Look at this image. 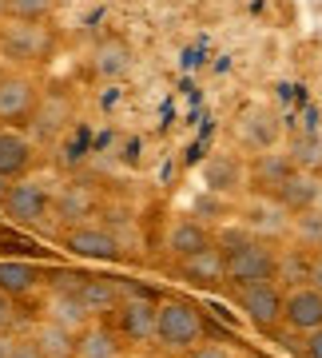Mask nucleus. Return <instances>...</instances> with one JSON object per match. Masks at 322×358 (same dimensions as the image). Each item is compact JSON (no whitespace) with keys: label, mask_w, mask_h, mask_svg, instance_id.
I'll return each mask as SVG.
<instances>
[{"label":"nucleus","mask_w":322,"mask_h":358,"mask_svg":"<svg viewBox=\"0 0 322 358\" xmlns=\"http://www.w3.org/2000/svg\"><path fill=\"white\" fill-rule=\"evenodd\" d=\"M32 343L44 358H72V346H76V334H68L64 327H56V322H40L36 331H32Z\"/></svg>","instance_id":"obj_25"},{"label":"nucleus","mask_w":322,"mask_h":358,"mask_svg":"<svg viewBox=\"0 0 322 358\" xmlns=\"http://www.w3.org/2000/svg\"><path fill=\"white\" fill-rule=\"evenodd\" d=\"M13 319H16V303L8 299V294H0V334L13 327Z\"/></svg>","instance_id":"obj_32"},{"label":"nucleus","mask_w":322,"mask_h":358,"mask_svg":"<svg viewBox=\"0 0 322 358\" xmlns=\"http://www.w3.org/2000/svg\"><path fill=\"white\" fill-rule=\"evenodd\" d=\"M203 183H207V192H215V195H235L243 187V164L227 152H215L203 164Z\"/></svg>","instance_id":"obj_21"},{"label":"nucleus","mask_w":322,"mask_h":358,"mask_svg":"<svg viewBox=\"0 0 322 358\" xmlns=\"http://www.w3.org/2000/svg\"><path fill=\"white\" fill-rule=\"evenodd\" d=\"M0 52L8 60H44L52 52V28L32 24V20H4L0 24Z\"/></svg>","instance_id":"obj_4"},{"label":"nucleus","mask_w":322,"mask_h":358,"mask_svg":"<svg viewBox=\"0 0 322 358\" xmlns=\"http://www.w3.org/2000/svg\"><path fill=\"white\" fill-rule=\"evenodd\" d=\"M279 136H283V124H279V115H275L271 108H263V103L247 108L243 120H239V140H243L247 148H255V152H275Z\"/></svg>","instance_id":"obj_12"},{"label":"nucleus","mask_w":322,"mask_h":358,"mask_svg":"<svg viewBox=\"0 0 322 358\" xmlns=\"http://www.w3.org/2000/svg\"><path fill=\"white\" fill-rule=\"evenodd\" d=\"M48 322H56V327H64L68 334H80L84 327L92 322V315L84 307H80V299H76V291H60L48 299Z\"/></svg>","instance_id":"obj_23"},{"label":"nucleus","mask_w":322,"mask_h":358,"mask_svg":"<svg viewBox=\"0 0 322 358\" xmlns=\"http://www.w3.org/2000/svg\"><path fill=\"white\" fill-rule=\"evenodd\" d=\"M283 322L295 334H310L322 327V294L310 282H298L283 294Z\"/></svg>","instance_id":"obj_9"},{"label":"nucleus","mask_w":322,"mask_h":358,"mask_svg":"<svg viewBox=\"0 0 322 358\" xmlns=\"http://www.w3.org/2000/svg\"><path fill=\"white\" fill-rule=\"evenodd\" d=\"M286 227H291V219H286L283 203H279L275 195H251V199L243 203V231L247 235L275 243Z\"/></svg>","instance_id":"obj_8"},{"label":"nucleus","mask_w":322,"mask_h":358,"mask_svg":"<svg viewBox=\"0 0 322 358\" xmlns=\"http://www.w3.org/2000/svg\"><path fill=\"white\" fill-rule=\"evenodd\" d=\"M36 164V155H32V140L20 136L13 128H0V176L4 179H24Z\"/></svg>","instance_id":"obj_18"},{"label":"nucleus","mask_w":322,"mask_h":358,"mask_svg":"<svg viewBox=\"0 0 322 358\" xmlns=\"http://www.w3.org/2000/svg\"><path fill=\"white\" fill-rule=\"evenodd\" d=\"M76 299L88 315H116V307L124 303V287L119 279H103V275H80Z\"/></svg>","instance_id":"obj_14"},{"label":"nucleus","mask_w":322,"mask_h":358,"mask_svg":"<svg viewBox=\"0 0 322 358\" xmlns=\"http://www.w3.org/2000/svg\"><path fill=\"white\" fill-rule=\"evenodd\" d=\"M40 103L36 80L24 72H8L0 76V124H28Z\"/></svg>","instance_id":"obj_6"},{"label":"nucleus","mask_w":322,"mask_h":358,"mask_svg":"<svg viewBox=\"0 0 322 358\" xmlns=\"http://www.w3.org/2000/svg\"><path fill=\"white\" fill-rule=\"evenodd\" d=\"M32 131H36L40 140H52V136H60V131L72 124V100H68L64 92H52V96H40L36 112H32Z\"/></svg>","instance_id":"obj_19"},{"label":"nucleus","mask_w":322,"mask_h":358,"mask_svg":"<svg viewBox=\"0 0 322 358\" xmlns=\"http://www.w3.org/2000/svg\"><path fill=\"white\" fill-rule=\"evenodd\" d=\"M124 355H128L124 350V338L108 322H88L76 334V346H72V358H124Z\"/></svg>","instance_id":"obj_15"},{"label":"nucleus","mask_w":322,"mask_h":358,"mask_svg":"<svg viewBox=\"0 0 322 358\" xmlns=\"http://www.w3.org/2000/svg\"><path fill=\"white\" fill-rule=\"evenodd\" d=\"M8 187H13V179L0 176V207H4V199H8Z\"/></svg>","instance_id":"obj_34"},{"label":"nucleus","mask_w":322,"mask_h":358,"mask_svg":"<svg viewBox=\"0 0 322 358\" xmlns=\"http://www.w3.org/2000/svg\"><path fill=\"white\" fill-rule=\"evenodd\" d=\"M56 215L64 219V223H72V227H84V219L92 215V207H96V195H92V187H84V183H68L64 192L56 195Z\"/></svg>","instance_id":"obj_24"},{"label":"nucleus","mask_w":322,"mask_h":358,"mask_svg":"<svg viewBox=\"0 0 322 358\" xmlns=\"http://www.w3.org/2000/svg\"><path fill=\"white\" fill-rule=\"evenodd\" d=\"M183 358H235V355H231V346L219 343V338H203V343H195Z\"/></svg>","instance_id":"obj_29"},{"label":"nucleus","mask_w":322,"mask_h":358,"mask_svg":"<svg viewBox=\"0 0 322 358\" xmlns=\"http://www.w3.org/2000/svg\"><path fill=\"white\" fill-rule=\"evenodd\" d=\"M215 247L223 251V267H227V282L235 287H247V282H263L279 275V247L267 243V239H255L247 235L243 227L223 231Z\"/></svg>","instance_id":"obj_1"},{"label":"nucleus","mask_w":322,"mask_h":358,"mask_svg":"<svg viewBox=\"0 0 322 358\" xmlns=\"http://www.w3.org/2000/svg\"><path fill=\"white\" fill-rule=\"evenodd\" d=\"M307 267H310V259L307 251H279V275H275V282H307Z\"/></svg>","instance_id":"obj_27"},{"label":"nucleus","mask_w":322,"mask_h":358,"mask_svg":"<svg viewBox=\"0 0 322 358\" xmlns=\"http://www.w3.org/2000/svg\"><path fill=\"white\" fill-rule=\"evenodd\" d=\"M295 171V159L286 152H258L255 159H251V167H247V179H251V187H255V195H275L279 187L286 183V176Z\"/></svg>","instance_id":"obj_11"},{"label":"nucleus","mask_w":322,"mask_h":358,"mask_svg":"<svg viewBox=\"0 0 322 358\" xmlns=\"http://www.w3.org/2000/svg\"><path fill=\"white\" fill-rule=\"evenodd\" d=\"M52 211V195L32 183V179H16L8 187V199H4V215L13 219L16 227H40Z\"/></svg>","instance_id":"obj_5"},{"label":"nucleus","mask_w":322,"mask_h":358,"mask_svg":"<svg viewBox=\"0 0 322 358\" xmlns=\"http://www.w3.org/2000/svg\"><path fill=\"white\" fill-rule=\"evenodd\" d=\"M275 199L283 203L286 215H302V211H314L322 203V176L310 171V167H295L286 183L275 192Z\"/></svg>","instance_id":"obj_10"},{"label":"nucleus","mask_w":322,"mask_h":358,"mask_svg":"<svg viewBox=\"0 0 322 358\" xmlns=\"http://www.w3.org/2000/svg\"><path fill=\"white\" fill-rule=\"evenodd\" d=\"M298 355H302V358H322V327H319V331H310V334H302Z\"/></svg>","instance_id":"obj_30"},{"label":"nucleus","mask_w":322,"mask_h":358,"mask_svg":"<svg viewBox=\"0 0 322 358\" xmlns=\"http://www.w3.org/2000/svg\"><path fill=\"white\" fill-rule=\"evenodd\" d=\"M180 267V275L187 282H195V287H223L227 282V267H223V251L215 243L211 247H203V251H195V255H187V259H180L175 263Z\"/></svg>","instance_id":"obj_16"},{"label":"nucleus","mask_w":322,"mask_h":358,"mask_svg":"<svg viewBox=\"0 0 322 358\" xmlns=\"http://www.w3.org/2000/svg\"><path fill=\"white\" fill-rule=\"evenodd\" d=\"M215 239H211V231L199 223V219H171L168 223V235H163V247H168V255L180 263V259L195 255V251H203V247H211Z\"/></svg>","instance_id":"obj_17"},{"label":"nucleus","mask_w":322,"mask_h":358,"mask_svg":"<svg viewBox=\"0 0 322 358\" xmlns=\"http://www.w3.org/2000/svg\"><path fill=\"white\" fill-rule=\"evenodd\" d=\"M40 287V271L24 259H0V294L8 299H28V294Z\"/></svg>","instance_id":"obj_22"},{"label":"nucleus","mask_w":322,"mask_h":358,"mask_svg":"<svg viewBox=\"0 0 322 358\" xmlns=\"http://www.w3.org/2000/svg\"><path fill=\"white\" fill-rule=\"evenodd\" d=\"M155 315H159V303L155 299H147V294H124V303L116 307L119 338H128V343H152Z\"/></svg>","instance_id":"obj_7"},{"label":"nucleus","mask_w":322,"mask_h":358,"mask_svg":"<svg viewBox=\"0 0 322 358\" xmlns=\"http://www.w3.org/2000/svg\"><path fill=\"white\" fill-rule=\"evenodd\" d=\"M291 231H295V239L302 247H319V251H322V211H319V207L291 219Z\"/></svg>","instance_id":"obj_26"},{"label":"nucleus","mask_w":322,"mask_h":358,"mask_svg":"<svg viewBox=\"0 0 322 358\" xmlns=\"http://www.w3.org/2000/svg\"><path fill=\"white\" fill-rule=\"evenodd\" d=\"M283 282L275 279H263V282H247L239 287V307H243L247 322L255 327V331L271 334L279 322H283Z\"/></svg>","instance_id":"obj_3"},{"label":"nucleus","mask_w":322,"mask_h":358,"mask_svg":"<svg viewBox=\"0 0 322 358\" xmlns=\"http://www.w3.org/2000/svg\"><path fill=\"white\" fill-rule=\"evenodd\" d=\"M124 358H147V355H124Z\"/></svg>","instance_id":"obj_37"},{"label":"nucleus","mask_w":322,"mask_h":358,"mask_svg":"<svg viewBox=\"0 0 322 358\" xmlns=\"http://www.w3.org/2000/svg\"><path fill=\"white\" fill-rule=\"evenodd\" d=\"M307 282L314 287V291L322 294V251L319 255H310V267H307Z\"/></svg>","instance_id":"obj_33"},{"label":"nucleus","mask_w":322,"mask_h":358,"mask_svg":"<svg viewBox=\"0 0 322 358\" xmlns=\"http://www.w3.org/2000/svg\"><path fill=\"white\" fill-rule=\"evenodd\" d=\"M56 8V0H8V20H32L44 24Z\"/></svg>","instance_id":"obj_28"},{"label":"nucleus","mask_w":322,"mask_h":358,"mask_svg":"<svg viewBox=\"0 0 322 358\" xmlns=\"http://www.w3.org/2000/svg\"><path fill=\"white\" fill-rule=\"evenodd\" d=\"M131 48L124 44L119 36H108L96 44V52H92V72L100 80H124L131 72Z\"/></svg>","instance_id":"obj_20"},{"label":"nucleus","mask_w":322,"mask_h":358,"mask_svg":"<svg viewBox=\"0 0 322 358\" xmlns=\"http://www.w3.org/2000/svg\"><path fill=\"white\" fill-rule=\"evenodd\" d=\"M155 343L171 355H187L195 343H203V310L187 299H163L155 315Z\"/></svg>","instance_id":"obj_2"},{"label":"nucleus","mask_w":322,"mask_h":358,"mask_svg":"<svg viewBox=\"0 0 322 358\" xmlns=\"http://www.w3.org/2000/svg\"><path fill=\"white\" fill-rule=\"evenodd\" d=\"M64 247H68L76 259H100V263H108V259L119 255V239H116V235H112L108 227H92V223L68 231V235H64Z\"/></svg>","instance_id":"obj_13"},{"label":"nucleus","mask_w":322,"mask_h":358,"mask_svg":"<svg viewBox=\"0 0 322 358\" xmlns=\"http://www.w3.org/2000/svg\"><path fill=\"white\" fill-rule=\"evenodd\" d=\"M8 346H13V338H4V334H0V358H8Z\"/></svg>","instance_id":"obj_35"},{"label":"nucleus","mask_w":322,"mask_h":358,"mask_svg":"<svg viewBox=\"0 0 322 358\" xmlns=\"http://www.w3.org/2000/svg\"><path fill=\"white\" fill-rule=\"evenodd\" d=\"M8 20V0H0V24Z\"/></svg>","instance_id":"obj_36"},{"label":"nucleus","mask_w":322,"mask_h":358,"mask_svg":"<svg viewBox=\"0 0 322 358\" xmlns=\"http://www.w3.org/2000/svg\"><path fill=\"white\" fill-rule=\"evenodd\" d=\"M8 358H44L36 350V343L32 338H13V346H8Z\"/></svg>","instance_id":"obj_31"}]
</instances>
